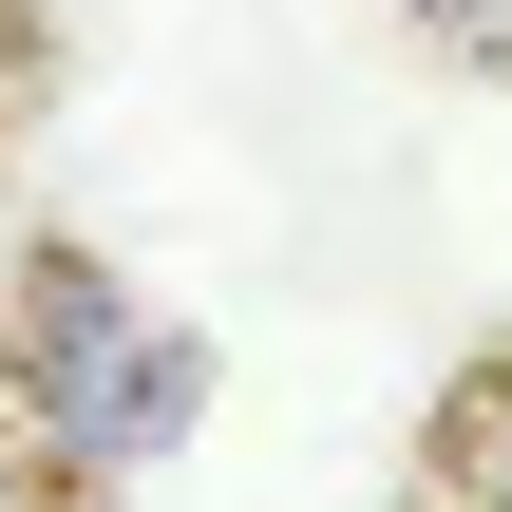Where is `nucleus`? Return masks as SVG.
<instances>
[{"label":"nucleus","instance_id":"obj_1","mask_svg":"<svg viewBox=\"0 0 512 512\" xmlns=\"http://www.w3.org/2000/svg\"><path fill=\"white\" fill-rule=\"evenodd\" d=\"M0 399H19V456L76 494V475L171 456L190 399H209V361H190V323H152L95 247H19V266H0Z\"/></svg>","mask_w":512,"mask_h":512},{"label":"nucleus","instance_id":"obj_2","mask_svg":"<svg viewBox=\"0 0 512 512\" xmlns=\"http://www.w3.org/2000/svg\"><path fill=\"white\" fill-rule=\"evenodd\" d=\"M437 475H456V512H512V361L456 399V437H437Z\"/></svg>","mask_w":512,"mask_h":512},{"label":"nucleus","instance_id":"obj_3","mask_svg":"<svg viewBox=\"0 0 512 512\" xmlns=\"http://www.w3.org/2000/svg\"><path fill=\"white\" fill-rule=\"evenodd\" d=\"M399 19H418L437 57H512V0H399Z\"/></svg>","mask_w":512,"mask_h":512},{"label":"nucleus","instance_id":"obj_4","mask_svg":"<svg viewBox=\"0 0 512 512\" xmlns=\"http://www.w3.org/2000/svg\"><path fill=\"white\" fill-rule=\"evenodd\" d=\"M0 512H57V475H38V456H19V437H0Z\"/></svg>","mask_w":512,"mask_h":512},{"label":"nucleus","instance_id":"obj_5","mask_svg":"<svg viewBox=\"0 0 512 512\" xmlns=\"http://www.w3.org/2000/svg\"><path fill=\"white\" fill-rule=\"evenodd\" d=\"M0 266H19V247H0Z\"/></svg>","mask_w":512,"mask_h":512}]
</instances>
